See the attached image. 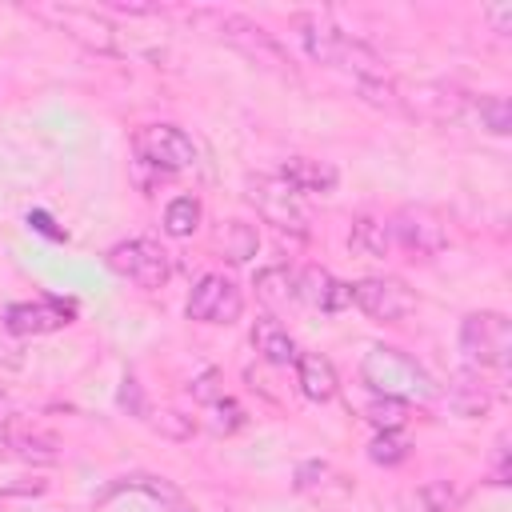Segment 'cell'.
I'll use <instances>...</instances> for the list:
<instances>
[{"mask_svg":"<svg viewBox=\"0 0 512 512\" xmlns=\"http://www.w3.org/2000/svg\"><path fill=\"white\" fill-rule=\"evenodd\" d=\"M292 28H296V36H300V44H304L312 64L344 68V72H352V80L384 76L380 56L372 48H364L360 40H352L340 24H332V16H324V12H296Z\"/></svg>","mask_w":512,"mask_h":512,"instance_id":"cell-1","label":"cell"},{"mask_svg":"<svg viewBox=\"0 0 512 512\" xmlns=\"http://www.w3.org/2000/svg\"><path fill=\"white\" fill-rule=\"evenodd\" d=\"M360 380L388 400H432L436 396V380L424 372V364H416L408 352L392 348V344H372L360 356Z\"/></svg>","mask_w":512,"mask_h":512,"instance_id":"cell-2","label":"cell"},{"mask_svg":"<svg viewBox=\"0 0 512 512\" xmlns=\"http://www.w3.org/2000/svg\"><path fill=\"white\" fill-rule=\"evenodd\" d=\"M208 16H212L220 40L232 44L236 52H244L252 64H260V68H268V72H280V76H292V72H296L288 48H284L264 24H256L252 16H240V12H208Z\"/></svg>","mask_w":512,"mask_h":512,"instance_id":"cell-3","label":"cell"},{"mask_svg":"<svg viewBox=\"0 0 512 512\" xmlns=\"http://www.w3.org/2000/svg\"><path fill=\"white\" fill-rule=\"evenodd\" d=\"M460 352L464 360L480 372V368H508V352H512V324L504 312L480 308L468 312L460 320Z\"/></svg>","mask_w":512,"mask_h":512,"instance_id":"cell-4","label":"cell"},{"mask_svg":"<svg viewBox=\"0 0 512 512\" xmlns=\"http://www.w3.org/2000/svg\"><path fill=\"white\" fill-rule=\"evenodd\" d=\"M36 16L40 20H48V24H56L68 40H76L80 48H88V52H96V56H116V24L104 16V12H96V8H80V4H44V8H36Z\"/></svg>","mask_w":512,"mask_h":512,"instance_id":"cell-5","label":"cell"},{"mask_svg":"<svg viewBox=\"0 0 512 512\" xmlns=\"http://www.w3.org/2000/svg\"><path fill=\"white\" fill-rule=\"evenodd\" d=\"M132 148H136V164H148L160 176L184 172V168L196 164V144L176 124H144V128H136Z\"/></svg>","mask_w":512,"mask_h":512,"instance_id":"cell-6","label":"cell"},{"mask_svg":"<svg viewBox=\"0 0 512 512\" xmlns=\"http://www.w3.org/2000/svg\"><path fill=\"white\" fill-rule=\"evenodd\" d=\"M388 240L396 248H404L412 260H432V256H440L448 248L444 220L432 208H424V204H404L400 212H392Z\"/></svg>","mask_w":512,"mask_h":512,"instance_id":"cell-7","label":"cell"},{"mask_svg":"<svg viewBox=\"0 0 512 512\" xmlns=\"http://www.w3.org/2000/svg\"><path fill=\"white\" fill-rule=\"evenodd\" d=\"M248 200L256 204V212L276 224L280 232L292 236H308V208L304 200L280 180V176H248Z\"/></svg>","mask_w":512,"mask_h":512,"instance_id":"cell-8","label":"cell"},{"mask_svg":"<svg viewBox=\"0 0 512 512\" xmlns=\"http://www.w3.org/2000/svg\"><path fill=\"white\" fill-rule=\"evenodd\" d=\"M108 268L140 288H164L172 276V260L156 240H120L108 248Z\"/></svg>","mask_w":512,"mask_h":512,"instance_id":"cell-9","label":"cell"},{"mask_svg":"<svg viewBox=\"0 0 512 512\" xmlns=\"http://www.w3.org/2000/svg\"><path fill=\"white\" fill-rule=\"evenodd\" d=\"M352 304L368 316V320H380V324H400L404 316L416 312V296L404 280L396 276H364L352 284Z\"/></svg>","mask_w":512,"mask_h":512,"instance_id":"cell-10","label":"cell"},{"mask_svg":"<svg viewBox=\"0 0 512 512\" xmlns=\"http://www.w3.org/2000/svg\"><path fill=\"white\" fill-rule=\"evenodd\" d=\"M184 312H188V320H200V324H236L240 312H244V292L228 276L208 272L188 292Z\"/></svg>","mask_w":512,"mask_h":512,"instance_id":"cell-11","label":"cell"},{"mask_svg":"<svg viewBox=\"0 0 512 512\" xmlns=\"http://www.w3.org/2000/svg\"><path fill=\"white\" fill-rule=\"evenodd\" d=\"M468 92L464 88H456V84H448V80H424V84H416V88H400V108H408L412 116H420V120H436V124H452V120H460L464 112H468Z\"/></svg>","mask_w":512,"mask_h":512,"instance_id":"cell-12","label":"cell"},{"mask_svg":"<svg viewBox=\"0 0 512 512\" xmlns=\"http://www.w3.org/2000/svg\"><path fill=\"white\" fill-rule=\"evenodd\" d=\"M76 320V304L72 300H20L4 308V332L12 336H44L56 328H68Z\"/></svg>","mask_w":512,"mask_h":512,"instance_id":"cell-13","label":"cell"},{"mask_svg":"<svg viewBox=\"0 0 512 512\" xmlns=\"http://www.w3.org/2000/svg\"><path fill=\"white\" fill-rule=\"evenodd\" d=\"M296 300L320 308V312H336V308H348L352 304V284H340L328 268H300L296 272Z\"/></svg>","mask_w":512,"mask_h":512,"instance_id":"cell-14","label":"cell"},{"mask_svg":"<svg viewBox=\"0 0 512 512\" xmlns=\"http://www.w3.org/2000/svg\"><path fill=\"white\" fill-rule=\"evenodd\" d=\"M276 176H280L296 196H328V192H336V180H340L332 164L312 160V156H288Z\"/></svg>","mask_w":512,"mask_h":512,"instance_id":"cell-15","label":"cell"},{"mask_svg":"<svg viewBox=\"0 0 512 512\" xmlns=\"http://www.w3.org/2000/svg\"><path fill=\"white\" fill-rule=\"evenodd\" d=\"M296 384L312 404H328L340 388L332 360L320 356V352H296Z\"/></svg>","mask_w":512,"mask_h":512,"instance_id":"cell-16","label":"cell"},{"mask_svg":"<svg viewBox=\"0 0 512 512\" xmlns=\"http://www.w3.org/2000/svg\"><path fill=\"white\" fill-rule=\"evenodd\" d=\"M252 348L268 364H296V340L288 336V328L272 312H264V316L252 320Z\"/></svg>","mask_w":512,"mask_h":512,"instance_id":"cell-17","label":"cell"},{"mask_svg":"<svg viewBox=\"0 0 512 512\" xmlns=\"http://www.w3.org/2000/svg\"><path fill=\"white\" fill-rule=\"evenodd\" d=\"M0 448H8L24 464H56L60 460V440L48 436V432H28V428L12 432V428H4L0 432Z\"/></svg>","mask_w":512,"mask_h":512,"instance_id":"cell-18","label":"cell"},{"mask_svg":"<svg viewBox=\"0 0 512 512\" xmlns=\"http://www.w3.org/2000/svg\"><path fill=\"white\" fill-rule=\"evenodd\" d=\"M112 492H144V496H152L156 504H164V508H172V512H196V508H188L184 492H180L172 480H164V476H144V472L120 476L104 496H112Z\"/></svg>","mask_w":512,"mask_h":512,"instance_id":"cell-19","label":"cell"},{"mask_svg":"<svg viewBox=\"0 0 512 512\" xmlns=\"http://www.w3.org/2000/svg\"><path fill=\"white\" fill-rule=\"evenodd\" d=\"M216 248H220V256L228 264H248L256 256V248H260V236L244 220H224L220 232H216Z\"/></svg>","mask_w":512,"mask_h":512,"instance_id":"cell-20","label":"cell"},{"mask_svg":"<svg viewBox=\"0 0 512 512\" xmlns=\"http://www.w3.org/2000/svg\"><path fill=\"white\" fill-rule=\"evenodd\" d=\"M348 248L356 252V256H388V248H392V240H388V224L384 220H376V216H356L352 220V232H348Z\"/></svg>","mask_w":512,"mask_h":512,"instance_id":"cell-21","label":"cell"},{"mask_svg":"<svg viewBox=\"0 0 512 512\" xmlns=\"http://www.w3.org/2000/svg\"><path fill=\"white\" fill-rule=\"evenodd\" d=\"M256 296H260L268 308H288V304L296 300V272H288L284 264L260 268V272H256Z\"/></svg>","mask_w":512,"mask_h":512,"instance_id":"cell-22","label":"cell"},{"mask_svg":"<svg viewBox=\"0 0 512 512\" xmlns=\"http://www.w3.org/2000/svg\"><path fill=\"white\" fill-rule=\"evenodd\" d=\"M448 400H452V408H456L460 416H484L488 404H492V396H488L480 372H460V376L452 380V388H448Z\"/></svg>","mask_w":512,"mask_h":512,"instance_id":"cell-23","label":"cell"},{"mask_svg":"<svg viewBox=\"0 0 512 512\" xmlns=\"http://www.w3.org/2000/svg\"><path fill=\"white\" fill-rule=\"evenodd\" d=\"M416 504H420V512H456L464 504V488L448 476H432L416 488Z\"/></svg>","mask_w":512,"mask_h":512,"instance_id":"cell-24","label":"cell"},{"mask_svg":"<svg viewBox=\"0 0 512 512\" xmlns=\"http://www.w3.org/2000/svg\"><path fill=\"white\" fill-rule=\"evenodd\" d=\"M468 108L476 112V120H480L484 132H492V136H508V132H512V104H508L504 96H496V92L472 96Z\"/></svg>","mask_w":512,"mask_h":512,"instance_id":"cell-25","label":"cell"},{"mask_svg":"<svg viewBox=\"0 0 512 512\" xmlns=\"http://www.w3.org/2000/svg\"><path fill=\"white\" fill-rule=\"evenodd\" d=\"M200 216H204V208H200V200L196 196H176V200H168V208H164V232L168 236H192L196 228H200Z\"/></svg>","mask_w":512,"mask_h":512,"instance_id":"cell-26","label":"cell"},{"mask_svg":"<svg viewBox=\"0 0 512 512\" xmlns=\"http://www.w3.org/2000/svg\"><path fill=\"white\" fill-rule=\"evenodd\" d=\"M408 452H412V444H408V436H404L400 428H396V432H376L372 444H368V460L380 464V468H396V464H404Z\"/></svg>","mask_w":512,"mask_h":512,"instance_id":"cell-27","label":"cell"},{"mask_svg":"<svg viewBox=\"0 0 512 512\" xmlns=\"http://www.w3.org/2000/svg\"><path fill=\"white\" fill-rule=\"evenodd\" d=\"M364 420L376 428V432H396L404 420H408V404L404 400H388V396H372L364 404Z\"/></svg>","mask_w":512,"mask_h":512,"instance_id":"cell-28","label":"cell"},{"mask_svg":"<svg viewBox=\"0 0 512 512\" xmlns=\"http://www.w3.org/2000/svg\"><path fill=\"white\" fill-rule=\"evenodd\" d=\"M356 92L368 100V104H376V108H400V84L384 72V76H364V80H356Z\"/></svg>","mask_w":512,"mask_h":512,"instance_id":"cell-29","label":"cell"},{"mask_svg":"<svg viewBox=\"0 0 512 512\" xmlns=\"http://www.w3.org/2000/svg\"><path fill=\"white\" fill-rule=\"evenodd\" d=\"M152 428H156L164 440H192L196 420H192V416H184V412H176V408H164V412H156V416H152Z\"/></svg>","mask_w":512,"mask_h":512,"instance_id":"cell-30","label":"cell"},{"mask_svg":"<svg viewBox=\"0 0 512 512\" xmlns=\"http://www.w3.org/2000/svg\"><path fill=\"white\" fill-rule=\"evenodd\" d=\"M116 404H120L128 416H136V420H148V416H152V408H148V396H144V388H140V380H136V376H124V380H120Z\"/></svg>","mask_w":512,"mask_h":512,"instance_id":"cell-31","label":"cell"},{"mask_svg":"<svg viewBox=\"0 0 512 512\" xmlns=\"http://www.w3.org/2000/svg\"><path fill=\"white\" fill-rule=\"evenodd\" d=\"M212 408V428L220 432V436H232L236 428H244L248 424V416H244V408L236 404V400H228V396H220L216 404H208Z\"/></svg>","mask_w":512,"mask_h":512,"instance_id":"cell-32","label":"cell"},{"mask_svg":"<svg viewBox=\"0 0 512 512\" xmlns=\"http://www.w3.org/2000/svg\"><path fill=\"white\" fill-rule=\"evenodd\" d=\"M188 396L200 400V404H216L224 396V384H220V372L216 368H204L200 376L188 380Z\"/></svg>","mask_w":512,"mask_h":512,"instance_id":"cell-33","label":"cell"},{"mask_svg":"<svg viewBox=\"0 0 512 512\" xmlns=\"http://www.w3.org/2000/svg\"><path fill=\"white\" fill-rule=\"evenodd\" d=\"M328 476H332V468H328L324 460H304V464H296V492H312V488H320Z\"/></svg>","mask_w":512,"mask_h":512,"instance_id":"cell-34","label":"cell"},{"mask_svg":"<svg viewBox=\"0 0 512 512\" xmlns=\"http://www.w3.org/2000/svg\"><path fill=\"white\" fill-rule=\"evenodd\" d=\"M104 12H120V16H160V4H128V0H112L104 4Z\"/></svg>","mask_w":512,"mask_h":512,"instance_id":"cell-35","label":"cell"},{"mask_svg":"<svg viewBox=\"0 0 512 512\" xmlns=\"http://www.w3.org/2000/svg\"><path fill=\"white\" fill-rule=\"evenodd\" d=\"M28 228H36L40 236H52V240H64V236H68V232H64V228H56V220H52L48 212H40V208H36V212H28Z\"/></svg>","mask_w":512,"mask_h":512,"instance_id":"cell-36","label":"cell"},{"mask_svg":"<svg viewBox=\"0 0 512 512\" xmlns=\"http://www.w3.org/2000/svg\"><path fill=\"white\" fill-rule=\"evenodd\" d=\"M492 484H508V436L496 440V464H492Z\"/></svg>","mask_w":512,"mask_h":512,"instance_id":"cell-37","label":"cell"},{"mask_svg":"<svg viewBox=\"0 0 512 512\" xmlns=\"http://www.w3.org/2000/svg\"><path fill=\"white\" fill-rule=\"evenodd\" d=\"M0 364L4 368H24V348L16 340H8V336H0Z\"/></svg>","mask_w":512,"mask_h":512,"instance_id":"cell-38","label":"cell"},{"mask_svg":"<svg viewBox=\"0 0 512 512\" xmlns=\"http://www.w3.org/2000/svg\"><path fill=\"white\" fill-rule=\"evenodd\" d=\"M484 16L492 20V28H496L500 36H508V28H512V4H492Z\"/></svg>","mask_w":512,"mask_h":512,"instance_id":"cell-39","label":"cell"},{"mask_svg":"<svg viewBox=\"0 0 512 512\" xmlns=\"http://www.w3.org/2000/svg\"><path fill=\"white\" fill-rule=\"evenodd\" d=\"M12 416H16V400H12V396L0 388V432L12 424Z\"/></svg>","mask_w":512,"mask_h":512,"instance_id":"cell-40","label":"cell"}]
</instances>
